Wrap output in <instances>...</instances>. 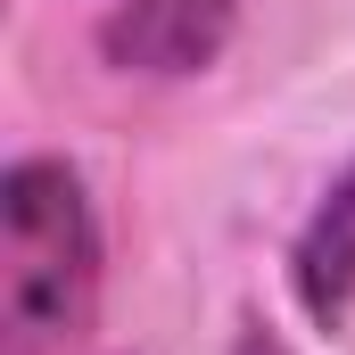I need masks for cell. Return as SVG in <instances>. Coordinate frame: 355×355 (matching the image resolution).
<instances>
[{"instance_id":"6da1fadb","label":"cell","mask_w":355,"mask_h":355,"mask_svg":"<svg viewBox=\"0 0 355 355\" xmlns=\"http://www.w3.org/2000/svg\"><path fill=\"white\" fill-rule=\"evenodd\" d=\"M99 306V215L67 157H17L0 174V347L58 355Z\"/></svg>"},{"instance_id":"7a4b0ae2","label":"cell","mask_w":355,"mask_h":355,"mask_svg":"<svg viewBox=\"0 0 355 355\" xmlns=\"http://www.w3.org/2000/svg\"><path fill=\"white\" fill-rule=\"evenodd\" d=\"M232 25H240V0H116L99 17V58L116 75L182 83L223 58Z\"/></svg>"},{"instance_id":"3957f363","label":"cell","mask_w":355,"mask_h":355,"mask_svg":"<svg viewBox=\"0 0 355 355\" xmlns=\"http://www.w3.org/2000/svg\"><path fill=\"white\" fill-rule=\"evenodd\" d=\"M289 289H297V306L322 322V331H339L355 306V166L331 190H322V207L306 215V232H297V248H289Z\"/></svg>"},{"instance_id":"277c9868","label":"cell","mask_w":355,"mask_h":355,"mask_svg":"<svg viewBox=\"0 0 355 355\" xmlns=\"http://www.w3.org/2000/svg\"><path fill=\"white\" fill-rule=\"evenodd\" d=\"M232 355H289V347H281V331H265V322H248V331L232 339Z\"/></svg>"}]
</instances>
